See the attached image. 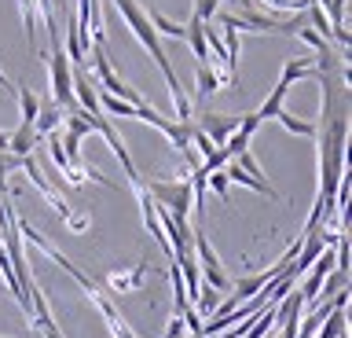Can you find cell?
Here are the masks:
<instances>
[{"label": "cell", "mask_w": 352, "mask_h": 338, "mask_svg": "<svg viewBox=\"0 0 352 338\" xmlns=\"http://www.w3.org/2000/svg\"><path fill=\"white\" fill-rule=\"evenodd\" d=\"M319 92H323V103H319V125H316V140H319V199L327 206V217L334 213L338 202V188L345 180V140H349V81L330 78V74H319ZM323 217V221H327Z\"/></svg>", "instance_id": "cell-1"}, {"label": "cell", "mask_w": 352, "mask_h": 338, "mask_svg": "<svg viewBox=\"0 0 352 338\" xmlns=\"http://www.w3.org/2000/svg\"><path fill=\"white\" fill-rule=\"evenodd\" d=\"M110 4L118 8V15L125 19V26L136 34V41L151 52L154 63H158V70L165 74V85H169V96H173V107H176V122H180V125H191V118H195V114H191V100H187L184 89H180V78H176L173 63H169V56H165V45H162V37L154 34L147 12H143L136 0H110Z\"/></svg>", "instance_id": "cell-2"}, {"label": "cell", "mask_w": 352, "mask_h": 338, "mask_svg": "<svg viewBox=\"0 0 352 338\" xmlns=\"http://www.w3.org/2000/svg\"><path fill=\"white\" fill-rule=\"evenodd\" d=\"M147 195L154 199V206H162L169 217L176 221H191V180L180 177V180H151L143 184Z\"/></svg>", "instance_id": "cell-3"}, {"label": "cell", "mask_w": 352, "mask_h": 338, "mask_svg": "<svg viewBox=\"0 0 352 338\" xmlns=\"http://www.w3.org/2000/svg\"><path fill=\"white\" fill-rule=\"evenodd\" d=\"M92 56H96V85H99V92H107V96H114V100H121V103H129L132 111H140V107H147V100L132 89V85L121 78V74L110 67V59H107V52L103 48H92Z\"/></svg>", "instance_id": "cell-4"}, {"label": "cell", "mask_w": 352, "mask_h": 338, "mask_svg": "<svg viewBox=\"0 0 352 338\" xmlns=\"http://www.w3.org/2000/svg\"><path fill=\"white\" fill-rule=\"evenodd\" d=\"M48 78H52V103L55 107H66L74 111V78H70V59H66L63 45H52V56H48Z\"/></svg>", "instance_id": "cell-5"}, {"label": "cell", "mask_w": 352, "mask_h": 338, "mask_svg": "<svg viewBox=\"0 0 352 338\" xmlns=\"http://www.w3.org/2000/svg\"><path fill=\"white\" fill-rule=\"evenodd\" d=\"M19 169L26 173V177H30V184H33V188H37V191L44 195V202H48L52 210L63 217V221H66V217L74 213V206L66 202V195H59V191H55L48 180H44V173H41V166H37V155H26V158H22V166H19Z\"/></svg>", "instance_id": "cell-6"}, {"label": "cell", "mask_w": 352, "mask_h": 338, "mask_svg": "<svg viewBox=\"0 0 352 338\" xmlns=\"http://www.w3.org/2000/svg\"><path fill=\"white\" fill-rule=\"evenodd\" d=\"M70 78H74V103H77V111L96 114V111H99V89H96V78H92V74H88L85 67H70Z\"/></svg>", "instance_id": "cell-7"}, {"label": "cell", "mask_w": 352, "mask_h": 338, "mask_svg": "<svg viewBox=\"0 0 352 338\" xmlns=\"http://www.w3.org/2000/svg\"><path fill=\"white\" fill-rule=\"evenodd\" d=\"M143 279H147V261H136L132 268H114L103 276L110 294H132V291L143 287Z\"/></svg>", "instance_id": "cell-8"}, {"label": "cell", "mask_w": 352, "mask_h": 338, "mask_svg": "<svg viewBox=\"0 0 352 338\" xmlns=\"http://www.w3.org/2000/svg\"><path fill=\"white\" fill-rule=\"evenodd\" d=\"M239 118L242 114H198V133H206L213 140V147H224V140L239 129Z\"/></svg>", "instance_id": "cell-9"}, {"label": "cell", "mask_w": 352, "mask_h": 338, "mask_svg": "<svg viewBox=\"0 0 352 338\" xmlns=\"http://www.w3.org/2000/svg\"><path fill=\"white\" fill-rule=\"evenodd\" d=\"M37 144H44V140L33 133V125H22V122H19V129L8 136V155L26 158V155H33V151H37Z\"/></svg>", "instance_id": "cell-10"}, {"label": "cell", "mask_w": 352, "mask_h": 338, "mask_svg": "<svg viewBox=\"0 0 352 338\" xmlns=\"http://www.w3.org/2000/svg\"><path fill=\"white\" fill-rule=\"evenodd\" d=\"M268 283H272L268 272H253V276H242V279L235 283V291H231V298H235V302H253L264 287H268Z\"/></svg>", "instance_id": "cell-11"}, {"label": "cell", "mask_w": 352, "mask_h": 338, "mask_svg": "<svg viewBox=\"0 0 352 338\" xmlns=\"http://www.w3.org/2000/svg\"><path fill=\"white\" fill-rule=\"evenodd\" d=\"M224 177H228V184H242V188H253V191H261V195H272V199H279V191H275L268 180H257V177H250V173H242L235 162H228V166H224Z\"/></svg>", "instance_id": "cell-12"}, {"label": "cell", "mask_w": 352, "mask_h": 338, "mask_svg": "<svg viewBox=\"0 0 352 338\" xmlns=\"http://www.w3.org/2000/svg\"><path fill=\"white\" fill-rule=\"evenodd\" d=\"M59 125H63V107H55V103H44L41 111H37V122H33V133H37V136L44 140V136L59 133Z\"/></svg>", "instance_id": "cell-13"}, {"label": "cell", "mask_w": 352, "mask_h": 338, "mask_svg": "<svg viewBox=\"0 0 352 338\" xmlns=\"http://www.w3.org/2000/svg\"><path fill=\"white\" fill-rule=\"evenodd\" d=\"M297 78H316V56H301V59H286V67H283V85L290 89V85Z\"/></svg>", "instance_id": "cell-14"}, {"label": "cell", "mask_w": 352, "mask_h": 338, "mask_svg": "<svg viewBox=\"0 0 352 338\" xmlns=\"http://www.w3.org/2000/svg\"><path fill=\"white\" fill-rule=\"evenodd\" d=\"M305 19H308V26H312L316 34H319V37H323L327 45H330V37H334V26H330L327 12H323V8L316 4V0H308V8H305Z\"/></svg>", "instance_id": "cell-15"}, {"label": "cell", "mask_w": 352, "mask_h": 338, "mask_svg": "<svg viewBox=\"0 0 352 338\" xmlns=\"http://www.w3.org/2000/svg\"><path fill=\"white\" fill-rule=\"evenodd\" d=\"M19 12H22V34H26L30 52L37 56V15H33V0H19Z\"/></svg>", "instance_id": "cell-16"}, {"label": "cell", "mask_w": 352, "mask_h": 338, "mask_svg": "<svg viewBox=\"0 0 352 338\" xmlns=\"http://www.w3.org/2000/svg\"><path fill=\"white\" fill-rule=\"evenodd\" d=\"M349 331V320H345V309H334L327 316L323 324H319V331H316V338H341Z\"/></svg>", "instance_id": "cell-17"}, {"label": "cell", "mask_w": 352, "mask_h": 338, "mask_svg": "<svg viewBox=\"0 0 352 338\" xmlns=\"http://www.w3.org/2000/svg\"><path fill=\"white\" fill-rule=\"evenodd\" d=\"M19 107H22V125H33V122H37L41 103H37V96H33L30 85H19Z\"/></svg>", "instance_id": "cell-18"}, {"label": "cell", "mask_w": 352, "mask_h": 338, "mask_svg": "<svg viewBox=\"0 0 352 338\" xmlns=\"http://www.w3.org/2000/svg\"><path fill=\"white\" fill-rule=\"evenodd\" d=\"M338 291H349V272H345V268H334V272H330V276L323 279V287H319V298L330 302Z\"/></svg>", "instance_id": "cell-19"}, {"label": "cell", "mask_w": 352, "mask_h": 338, "mask_svg": "<svg viewBox=\"0 0 352 338\" xmlns=\"http://www.w3.org/2000/svg\"><path fill=\"white\" fill-rule=\"evenodd\" d=\"M286 92H290V89H286L283 81L275 85V89H272V96H268V100H264V107L257 111V118H261V122H268V118H275V114L283 111V100H286Z\"/></svg>", "instance_id": "cell-20"}, {"label": "cell", "mask_w": 352, "mask_h": 338, "mask_svg": "<svg viewBox=\"0 0 352 338\" xmlns=\"http://www.w3.org/2000/svg\"><path fill=\"white\" fill-rule=\"evenodd\" d=\"M275 118H279V122L290 129V133H297V136H308V140L316 136V122H305V118H297V114H290V111H279Z\"/></svg>", "instance_id": "cell-21"}, {"label": "cell", "mask_w": 352, "mask_h": 338, "mask_svg": "<svg viewBox=\"0 0 352 338\" xmlns=\"http://www.w3.org/2000/svg\"><path fill=\"white\" fill-rule=\"evenodd\" d=\"M220 89V81H217V74L213 70H209V67H198V103H202V100H209V96H213Z\"/></svg>", "instance_id": "cell-22"}, {"label": "cell", "mask_w": 352, "mask_h": 338, "mask_svg": "<svg viewBox=\"0 0 352 338\" xmlns=\"http://www.w3.org/2000/svg\"><path fill=\"white\" fill-rule=\"evenodd\" d=\"M22 166V158L8 155V151H0V195H8V173H15Z\"/></svg>", "instance_id": "cell-23"}, {"label": "cell", "mask_w": 352, "mask_h": 338, "mask_svg": "<svg viewBox=\"0 0 352 338\" xmlns=\"http://www.w3.org/2000/svg\"><path fill=\"white\" fill-rule=\"evenodd\" d=\"M217 12H220V0H195V15L191 19H198V23H213Z\"/></svg>", "instance_id": "cell-24"}, {"label": "cell", "mask_w": 352, "mask_h": 338, "mask_svg": "<svg viewBox=\"0 0 352 338\" xmlns=\"http://www.w3.org/2000/svg\"><path fill=\"white\" fill-rule=\"evenodd\" d=\"M63 224H66V228H70V232H74V235H85V232H88V228H92V217H88V213H77V210H74V213H70V217H66V221H63Z\"/></svg>", "instance_id": "cell-25"}, {"label": "cell", "mask_w": 352, "mask_h": 338, "mask_svg": "<svg viewBox=\"0 0 352 338\" xmlns=\"http://www.w3.org/2000/svg\"><path fill=\"white\" fill-rule=\"evenodd\" d=\"M206 188H213V191L220 195V199L228 202V191H231V184H228V177H224V169H220V173H209V177H206Z\"/></svg>", "instance_id": "cell-26"}, {"label": "cell", "mask_w": 352, "mask_h": 338, "mask_svg": "<svg viewBox=\"0 0 352 338\" xmlns=\"http://www.w3.org/2000/svg\"><path fill=\"white\" fill-rule=\"evenodd\" d=\"M257 129H261V118H257V114H242V118H239V129H235V133L250 140L253 133H257Z\"/></svg>", "instance_id": "cell-27"}, {"label": "cell", "mask_w": 352, "mask_h": 338, "mask_svg": "<svg viewBox=\"0 0 352 338\" xmlns=\"http://www.w3.org/2000/svg\"><path fill=\"white\" fill-rule=\"evenodd\" d=\"M184 331H187V327H184V320H180V316H173V320H169V327H165V335H162V338H184Z\"/></svg>", "instance_id": "cell-28"}, {"label": "cell", "mask_w": 352, "mask_h": 338, "mask_svg": "<svg viewBox=\"0 0 352 338\" xmlns=\"http://www.w3.org/2000/svg\"><path fill=\"white\" fill-rule=\"evenodd\" d=\"M41 335H44V338H63V331L55 327V320H52V324H44V327H41Z\"/></svg>", "instance_id": "cell-29"}, {"label": "cell", "mask_w": 352, "mask_h": 338, "mask_svg": "<svg viewBox=\"0 0 352 338\" xmlns=\"http://www.w3.org/2000/svg\"><path fill=\"white\" fill-rule=\"evenodd\" d=\"M0 89H4L8 96H11V92H15V85H11V78H8V74H4V70H0Z\"/></svg>", "instance_id": "cell-30"}, {"label": "cell", "mask_w": 352, "mask_h": 338, "mask_svg": "<svg viewBox=\"0 0 352 338\" xmlns=\"http://www.w3.org/2000/svg\"><path fill=\"white\" fill-rule=\"evenodd\" d=\"M191 338H206V335H191Z\"/></svg>", "instance_id": "cell-31"}, {"label": "cell", "mask_w": 352, "mask_h": 338, "mask_svg": "<svg viewBox=\"0 0 352 338\" xmlns=\"http://www.w3.org/2000/svg\"><path fill=\"white\" fill-rule=\"evenodd\" d=\"M341 338H349V331H345V335H341Z\"/></svg>", "instance_id": "cell-32"}]
</instances>
